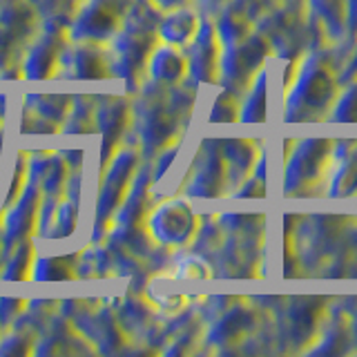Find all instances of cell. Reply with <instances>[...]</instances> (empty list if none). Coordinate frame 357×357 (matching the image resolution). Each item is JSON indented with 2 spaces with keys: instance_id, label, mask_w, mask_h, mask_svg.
<instances>
[{
  "instance_id": "obj_1",
  "label": "cell",
  "mask_w": 357,
  "mask_h": 357,
  "mask_svg": "<svg viewBox=\"0 0 357 357\" xmlns=\"http://www.w3.org/2000/svg\"><path fill=\"white\" fill-rule=\"evenodd\" d=\"M337 61L328 52H315L301 61L299 74L286 100V121H324L340 98Z\"/></svg>"
},
{
  "instance_id": "obj_2",
  "label": "cell",
  "mask_w": 357,
  "mask_h": 357,
  "mask_svg": "<svg viewBox=\"0 0 357 357\" xmlns=\"http://www.w3.org/2000/svg\"><path fill=\"white\" fill-rule=\"evenodd\" d=\"M335 148L337 141L331 139H308L297 145L286 167V197H317L324 188V181L328 178Z\"/></svg>"
},
{
  "instance_id": "obj_3",
  "label": "cell",
  "mask_w": 357,
  "mask_h": 357,
  "mask_svg": "<svg viewBox=\"0 0 357 357\" xmlns=\"http://www.w3.org/2000/svg\"><path fill=\"white\" fill-rule=\"evenodd\" d=\"M271 52L273 47L264 33H255V36L250 33L245 40L228 47V52L221 56L223 87L230 89V92H234L237 96L248 92Z\"/></svg>"
},
{
  "instance_id": "obj_4",
  "label": "cell",
  "mask_w": 357,
  "mask_h": 357,
  "mask_svg": "<svg viewBox=\"0 0 357 357\" xmlns=\"http://www.w3.org/2000/svg\"><path fill=\"white\" fill-rule=\"evenodd\" d=\"M109 163L112 165L105 167L103 188H100V192H98L94 241H98V237H103L107 223L119 212L123 199L128 197L130 183H132V178H134V174H137V167H139V156L132 150H123V152H116L114 159H112Z\"/></svg>"
},
{
  "instance_id": "obj_5",
  "label": "cell",
  "mask_w": 357,
  "mask_h": 357,
  "mask_svg": "<svg viewBox=\"0 0 357 357\" xmlns=\"http://www.w3.org/2000/svg\"><path fill=\"white\" fill-rule=\"evenodd\" d=\"M154 29L123 27V31L116 36V61L112 63L109 70L128 83L130 92H137L141 74L148 65V56L154 52Z\"/></svg>"
},
{
  "instance_id": "obj_6",
  "label": "cell",
  "mask_w": 357,
  "mask_h": 357,
  "mask_svg": "<svg viewBox=\"0 0 357 357\" xmlns=\"http://www.w3.org/2000/svg\"><path fill=\"white\" fill-rule=\"evenodd\" d=\"M130 9V0H92L72 22L74 40H107L119 31Z\"/></svg>"
},
{
  "instance_id": "obj_7",
  "label": "cell",
  "mask_w": 357,
  "mask_h": 357,
  "mask_svg": "<svg viewBox=\"0 0 357 357\" xmlns=\"http://www.w3.org/2000/svg\"><path fill=\"white\" fill-rule=\"evenodd\" d=\"M137 112L141 114L139 132L143 139V148L148 154L172 143L176 139V130L183 128L181 123H185V119L172 107L170 98L165 103L163 98H152L148 94L139 103Z\"/></svg>"
},
{
  "instance_id": "obj_8",
  "label": "cell",
  "mask_w": 357,
  "mask_h": 357,
  "mask_svg": "<svg viewBox=\"0 0 357 357\" xmlns=\"http://www.w3.org/2000/svg\"><path fill=\"white\" fill-rule=\"evenodd\" d=\"M328 324V304L321 297H306L288 308L284 319V342L295 344V351L319 342L324 326Z\"/></svg>"
},
{
  "instance_id": "obj_9",
  "label": "cell",
  "mask_w": 357,
  "mask_h": 357,
  "mask_svg": "<svg viewBox=\"0 0 357 357\" xmlns=\"http://www.w3.org/2000/svg\"><path fill=\"white\" fill-rule=\"evenodd\" d=\"M230 188V172L228 161L223 154L221 141H206L204 143V159H201L192 181L188 183L185 192L190 197L215 199L226 195Z\"/></svg>"
},
{
  "instance_id": "obj_10",
  "label": "cell",
  "mask_w": 357,
  "mask_h": 357,
  "mask_svg": "<svg viewBox=\"0 0 357 357\" xmlns=\"http://www.w3.org/2000/svg\"><path fill=\"white\" fill-rule=\"evenodd\" d=\"M40 208V188L36 183L27 181L22 195L14 201V208L7 212L5 226H3V259L16 248L20 241L29 239V234L38 221Z\"/></svg>"
},
{
  "instance_id": "obj_11",
  "label": "cell",
  "mask_w": 357,
  "mask_h": 357,
  "mask_svg": "<svg viewBox=\"0 0 357 357\" xmlns=\"http://www.w3.org/2000/svg\"><path fill=\"white\" fill-rule=\"evenodd\" d=\"M190 72L201 83H217L221 74V38L217 25L210 20L199 22L195 38L190 40Z\"/></svg>"
},
{
  "instance_id": "obj_12",
  "label": "cell",
  "mask_w": 357,
  "mask_h": 357,
  "mask_svg": "<svg viewBox=\"0 0 357 357\" xmlns=\"http://www.w3.org/2000/svg\"><path fill=\"white\" fill-rule=\"evenodd\" d=\"M132 109L126 98H100V107H96V130L103 134V150H100V170H105L107 163L119 152V141L123 132L130 126Z\"/></svg>"
},
{
  "instance_id": "obj_13",
  "label": "cell",
  "mask_w": 357,
  "mask_h": 357,
  "mask_svg": "<svg viewBox=\"0 0 357 357\" xmlns=\"http://www.w3.org/2000/svg\"><path fill=\"white\" fill-rule=\"evenodd\" d=\"M199 223L185 201H167L152 215V232L163 243H185L195 237Z\"/></svg>"
},
{
  "instance_id": "obj_14",
  "label": "cell",
  "mask_w": 357,
  "mask_h": 357,
  "mask_svg": "<svg viewBox=\"0 0 357 357\" xmlns=\"http://www.w3.org/2000/svg\"><path fill=\"white\" fill-rule=\"evenodd\" d=\"M65 38L63 31L47 29L45 36L33 45L27 61H25V76L31 81H45L59 72L61 63L65 61Z\"/></svg>"
},
{
  "instance_id": "obj_15",
  "label": "cell",
  "mask_w": 357,
  "mask_h": 357,
  "mask_svg": "<svg viewBox=\"0 0 357 357\" xmlns=\"http://www.w3.org/2000/svg\"><path fill=\"white\" fill-rule=\"evenodd\" d=\"M257 328V312L248 306H234L212 326L208 340L212 344H237L243 342Z\"/></svg>"
},
{
  "instance_id": "obj_16",
  "label": "cell",
  "mask_w": 357,
  "mask_h": 357,
  "mask_svg": "<svg viewBox=\"0 0 357 357\" xmlns=\"http://www.w3.org/2000/svg\"><path fill=\"white\" fill-rule=\"evenodd\" d=\"M335 156L340 161V170L335 172L331 183V197L349 199L357 195V139L337 141Z\"/></svg>"
},
{
  "instance_id": "obj_17",
  "label": "cell",
  "mask_w": 357,
  "mask_h": 357,
  "mask_svg": "<svg viewBox=\"0 0 357 357\" xmlns=\"http://www.w3.org/2000/svg\"><path fill=\"white\" fill-rule=\"evenodd\" d=\"M259 141L252 139H228L221 141L223 154L228 161V172H230V188L239 185L245 181V176L250 174L252 165L259 156Z\"/></svg>"
},
{
  "instance_id": "obj_18",
  "label": "cell",
  "mask_w": 357,
  "mask_h": 357,
  "mask_svg": "<svg viewBox=\"0 0 357 357\" xmlns=\"http://www.w3.org/2000/svg\"><path fill=\"white\" fill-rule=\"evenodd\" d=\"M0 27L22 43H27L36 27V14L29 5V0H3L0 5Z\"/></svg>"
},
{
  "instance_id": "obj_19",
  "label": "cell",
  "mask_w": 357,
  "mask_h": 357,
  "mask_svg": "<svg viewBox=\"0 0 357 357\" xmlns=\"http://www.w3.org/2000/svg\"><path fill=\"white\" fill-rule=\"evenodd\" d=\"M328 321H331V326L326 333V340L319 344V349H315V353H331V355L351 353L353 340H355L353 317L346 310H335V317Z\"/></svg>"
},
{
  "instance_id": "obj_20",
  "label": "cell",
  "mask_w": 357,
  "mask_h": 357,
  "mask_svg": "<svg viewBox=\"0 0 357 357\" xmlns=\"http://www.w3.org/2000/svg\"><path fill=\"white\" fill-rule=\"evenodd\" d=\"M185 65H188V61L176 50L163 47L156 54H152L150 72H152V78L156 83L172 85L176 81H181V76L185 74Z\"/></svg>"
},
{
  "instance_id": "obj_21",
  "label": "cell",
  "mask_w": 357,
  "mask_h": 357,
  "mask_svg": "<svg viewBox=\"0 0 357 357\" xmlns=\"http://www.w3.org/2000/svg\"><path fill=\"white\" fill-rule=\"evenodd\" d=\"M197 29H199V18L190 9L174 11V14L163 18L161 25H159L161 36L167 43H174V45H185V43H190V40L195 38Z\"/></svg>"
},
{
  "instance_id": "obj_22",
  "label": "cell",
  "mask_w": 357,
  "mask_h": 357,
  "mask_svg": "<svg viewBox=\"0 0 357 357\" xmlns=\"http://www.w3.org/2000/svg\"><path fill=\"white\" fill-rule=\"evenodd\" d=\"M72 67L74 78H85V81H94V78H103L107 72V59L96 45H83L72 54Z\"/></svg>"
},
{
  "instance_id": "obj_23",
  "label": "cell",
  "mask_w": 357,
  "mask_h": 357,
  "mask_svg": "<svg viewBox=\"0 0 357 357\" xmlns=\"http://www.w3.org/2000/svg\"><path fill=\"white\" fill-rule=\"evenodd\" d=\"M27 107H31L40 119L50 121L52 126H61L72 109V98L59 94H33L27 96Z\"/></svg>"
},
{
  "instance_id": "obj_24",
  "label": "cell",
  "mask_w": 357,
  "mask_h": 357,
  "mask_svg": "<svg viewBox=\"0 0 357 357\" xmlns=\"http://www.w3.org/2000/svg\"><path fill=\"white\" fill-rule=\"evenodd\" d=\"M76 259L78 255H67V257H47L40 259L33 266L31 277L36 282H65V279L76 277Z\"/></svg>"
},
{
  "instance_id": "obj_25",
  "label": "cell",
  "mask_w": 357,
  "mask_h": 357,
  "mask_svg": "<svg viewBox=\"0 0 357 357\" xmlns=\"http://www.w3.org/2000/svg\"><path fill=\"white\" fill-rule=\"evenodd\" d=\"M33 243L29 239L20 241L14 250L7 255V266L3 271L5 279H14V282H25L33 273Z\"/></svg>"
},
{
  "instance_id": "obj_26",
  "label": "cell",
  "mask_w": 357,
  "mask_h": 357,
  "mask_svg": "<svg viewBox=\"0 0 357 357\" xmlns=\"http://www.w3.org/2000/svg\"><path fill=\"white\" fill-rule=\"evenodd\" d=\"M266 85H268V72H259L252 83L250 96L245 100V105L241 107L239 121L243 123H264L268 112H266Z\"/></svg>"
},
{
  "instance_id": "obj_27",
  "label": "cell",
  "mask_w": 357,
  "mask_h": 357,
  "mask_svg": "<svg viewBox=\"0 0 357 357\" xmlns=\"http://www.w3.org/2000/svg\"><path fill=\"white\" fill-rule=\"evenodd\" d=\"M96 105L92 96H78L74 107L70 109V121H67V134H89L96 128Z\"/></svg>"
},
{
  "instance_id": "obj_28",
  "label": "cell",
  "mask_w": 357,
  "mask_h": 357,
  "mask_svg": "<svg viewBox=\"0 0 357 357\" xmlns=\"http://www.w3.org/2000/svg\"><path fill=\"white\" fill-rule=\"evenodd\" d=\"M76 212H78V204H74V201H65V204L56 208L47 237H54V239L70 237L76 228Z\"/></svg>"
},
{
  "instance_id": "obj_29",
  "label": "cell",
  "mask_w": 357,
  "mask_h": 357,
  "mask_svg": "<svg viewBox=\"0 0 357 357\" xmlns=\"http://www.w3.org/2000/svg\"><path fill=\"white\" fill-rule=\"evenodd\" d=\"M241 112H239V96L230 92V89H223L219 98L215 100V107L210 112V121L212 123H232L239 121Z\"/></svg>"
},
{
  "instance_id": "obj_30",
  "label": "cell",
  "mask_w": 357,
  "mask_h": 357,
  "mask_svg": "<svg viewBox=\"0 0 357 357\" xmlns=\"http://www.w3.org/2000/svg\"><path fill=\"white\" fill-rule=\"evenodd\" d=\"M328 119L335 123H357V83L349 85L346 94L337 98Z\"/></svg>"
},
{
  "instance_id": "obj_31",
  "label": "cell",
  "mask_w": 357,
  "mask_h": 357,
  "mask_svg": "<svg viewBox=\"0 0 357 357\" xmlns=\"http://www.w3.org/2000/svg\"><path fill=\"white\" fill-rule=\"evenodd\" d=\"M22 47H25V43L18 40L14 33H9L7 29L0 27V72L9 70V65H14Z\"/></svg>"
},
{
  "instance_id": "obj_32",
  "label": "cell",
  "mask_w": 357,
  "mask_h": 357,
  "mask_svg": "<svg viewBox=\"0 0 357 357\" xmlns=\"http://www.w3.org/2000/svg\"><path fill=\"white\" fill-rule=\"evenodd\" d=\"M29 301L25 299H11V297H3L0 299V326H9V324H14L20 312L27 308Z\"/></svg>"
},
{
  "instance_id": "obj_33",
  "label": "cell",
  "mask_w": 357,
  "mask_h": 357,
  "mask_svg": "<svg viewBox=\"0 0 357 357\" xmlns=\"http://www.w3.org/2000/svg\"><path fill=\"white\" fill-rule=\"evenodd\" d=\"M346 29H349L351 45L357 43V0H349V16H346Z\"/></svg>"
},
{
  "instance_id": "obj_34",
  "label": "cell",
  "mask_w": 357,
  "mask_h": 357,
  "mask_svg": "<svg viewBox=\"0 0 357 357\" xmlns=\"http://www.w3.org/2000/svg\"><path fill=\"white\" fill-rule=\"evenodd\" d=\"M357 83V50H355V56H353V61L346 65V70L340 74V85L342 87H349Z\"/></svg>"
},
{
  "instance_id": "obj_35",
  "label": "cell",
  "mask_w": 357,
  "mask_h": 357,
  "mask_svg": "<svg viewBox=\"0 0 357 357\" xmlns=\"http://www.w3.org/2000/svg\"><path fill=\"white\" fill-rule=\"evenodd\" d=\"M188 0H156V5L159 7H165V9H172V7H181Z\"/></svg>"
},
{
  "instance_id": "obj_36",
  "label": "cell",
  "mask_w": 357,
  "mask_h": 357,
  "mask_svg": "<svg viewBox=\"0 0 357 357\" xmlns=\"http://www.w3.org/2000/svg\"><path fill=\"white\" fill-rule=\"evenodd\" d=\"M0 259H3V232H0Z\"/></svg>"
},
{
  "instance_id": "obj_37",
  "label": "cell",
  "mask_w": 357,
  "mask_h": 357,
  "mask_svg": "<svg viewBox=\"0 0 357 357\" xmlns=\"http://www.w3.org/2000/svg\"><path fill=\"white\" fill-rule=\"evenodd\" d=\"M353 331H355V344H357V317H355V321H353Z\"/></svg>"
}]
</instances>
